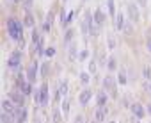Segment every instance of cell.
I'll return each mask as SVG.
<instances>
[{"instance_id":"obj_11","label":"cell","mask_w":151,"mask_h":123,"mask_svg":"<svg viewBox=\"0 0 151 123\" xmlns=\"http://www.w3.org/2000/svg\"><path fill=\"white\" fill-rule=\"evenodd\" d=\"M105 116H107V109L105 107H98V111H96V121L101 123L105 119Z\"/></svg>"},{"instance_id":"obj_12","label":"cell","mask_w":151,"mask_h":123,"mask_svg":"<svg viewBox=\"0 0 151 123\" xmlns=\"http://www.w3.org/2000/svg\"><path fill=\"white\" fill-rule=\"evenodd\" d=\"M0 121L2 123H14V116L11 112H4L2 116H0Z\"/></svg>"},{"instance_id":"obj_27","label":"cell","mask_w":151,"mask_h":123,"mask_svg":"<svg viewBox=\"0 0 151 123\" xmlns=\"http://www.w3.org/2000/svg\"><path fill=\"white\" fill-rule=\"evenodd\" d=\"M62 109H64V112H68V109H69V102H68V100H64V103H62Z\"/></svg>"},{"instance_id":"obj_6","label":"cell","mask_w":151,"mask_h":123,"mask_svg":"<svg viewBox=\"0 0 151 123\" xmlns=\"http://www.w3.org/2000/svg\"><path fill=\"white\" fill-rule=\"evenodd\" d=\"M20 61H22L20 52L13 54V55H11V59H9V66H11V68H18V66H20Z\"/></svg>"},{"instance_id":"obj_36","label":"cell","mask_w":151,"mask_h":123,"mask_svg":"<svg viewBox=\"0 0 151 123\" xmlns=\"http://www.w3.org/2000/svg\"><path fill=\"white\" fill-rule=\"evenodd\" d=\"M147 112H149V114H151V103H149V105H147Z\"/></svg>"},{"instance_id":"obj_15","label":"cell","mask_w":151,"mask_h":123,"mask_svg":"<svg viewBox=\"0 0 151 123\" xmlns=\"http://www.w3.org/2000/svg\"><path fill=\"white\" fill-rule=\"evenodd\" d=\"M105 103H107V95L103 91H100V95H98V105L100 107H105Z\"/></svg>"},{"instance_id":"obj_23","label":"cell","mask_w":151,"mask_h":123,"mask_svg":"<svg viewBox=\"0 0 151 123\" xmlns=\"http://www.w3.org/2000/svg\"><path fill=\"white\" fill-rule=\"evenodd\" d=\"M119 82H121V84H126V75H124L123 72L119 73Z\"/></svg>"},{"instance_id":"obj_2","label":"cell","mask_w":151,"mask_h":123,"mask_svg":"<svg viewBox=\"0 0 151 123\" xmlns=\"http://www.w3.org/2000/svg\"><path fill=\"white\" fill-rule=\"evenodd\" d=\"M103 88H105V91H110V93L116 96V84H114V79H112V77H105Z\"/></svg>"},{"instance_id":"obj_5","label":"cell","mask_w":151,"mask_h":123,"mask_svg":"<svg viewBox=\"0 0 151 123\" xmlns=\"http://www.w3.org/2000/svg\"><path fill=\"white\" fill-rule=\"evenodd\" d=\"M9 98H11V100H13V102H14L18 107H22V105H23V95H22L20 91H13Z\"/></svg>"},{"instance_id":"obj_21","label":"cell","mask_w":151,"mask_h":123,"mask_svg":"<svg viewBox=\"0 0 151 123\" xmlns=\"http://www.w3.org/2000/svg\"><path fill=\"white\" fill-rule=\"evenodd\" d=\"M80 80H82V82H89V73H86V72L80 73Z\"/></svg>"},{"instance_id":"obj_28","label":"cell","mask_w":151,"mask_h":123,"mask_svg":"<svg viewBox=\"0 0 151 123\" xmlns=\"http://www.w3.org/2000/svg\"><path fill=\"white\" fill-rule=\"evenodd\" d=\"M89 68H91V72H96V63H94V61L89 63Z\"/></svg>"},{"instance_id":"obj_1","label":"cell","mask_w":151,"mask_h":123,"mask_svg":"<svg viewBox=\"0 0 151 123\" xmlns=\"http://www.w3.org/2000/svg\"><path fill=\"white\" fill-rule=\"evenodd\" d=\"M7 29H9V34H11L13 39H22V25L14 18L7 20Z\"/></svg>"},{"instance_id":"obj_37","label":"cell","mask_w":151,"mask_h":123,"mask_svg":"<svg viewBox=\"0 0 151 123\" xmlns=\"http://www.w3.org/2000/svg\"><path fill=\"white\" fill-rule=\"evenodd\" d=\"M139 2H140V4H142V6H146V0H139Z\"/></svg>"},{"instance_id":"obj_3","label":"cell","mask_w":151,"mask_h":123,"mask_svg":"<svg viewBox=\"0 0 151 123\" xmlns=\"http://www.w3.org/2000/svg\"><path fill=\"white\" fill-rule=\"evenodd\" d=\"M39 102H41V105L48 103V86L46 84H43L41 89H39Z\"/></svg>"},{"instance_id":"obj_22","label":"cell","mask_w":151,"mask_h":123,"mask_svg":"<svg viewBox=\"0 0 151 123\" xmlns=\"http://www.w3.org/2000/svg\"><path fill=\"white\" fill-rule=\"evenodd\" d=\"M109 68H110V70H114V68H116V59H114V57H110V59H109Z\"/></svg>"},{"instance_id":"obj_8","label":"cell","mask_w":151,"mask_h":123,"mask_svg":"<svg viewBox=\"0 0 151 123\" xmlns=\"http://www.w3.org/2000/svg\"><path fill=\"white\" fill-rule=\"evenodd\" d=\"M132 111H133V114H135L137 118H142V116H144V112H146V111H144V107H142L140 103H133V105H132Z\"/></svg>"},{"instance_id":"obj_24","label":"cell","mask_w":151,"mask_h":123,"mask_svg":"<svg viewBox=\"0 0 151 123\" xmlns=\"http://www.w3.org/2000/svg\"><path fill=\"white\" fill-rule=\"evenodd\" d=\"M53 121H55V123H59V121H60V114H59V111H55V112H53Z\"/></svg>"},{"instance_id":"obj_35","label":"cell","mask_w":151,"mask_h":123,"mask_svg":"<svg viewBox=\"0 0 151 123\" xmlns=\"http://www.w3.org/2000/svg\"><path fill=\"white\" fill-rule=\"evenodd\" d=\"M147 50H149V54H151V41L147 43Z\"/></svg>"},{"instance_id":"obj_17","label":"cell","mask_w":151,"mask_h":123,"mask_svg":"<svg viewBox=\"0 0 151 123\" xmlns=\"http://www.w3.org/2000/svg\"><path fill=\"white\" fill-rule=\"evenodd\" d=\"M22 91H23V95H30V93H32V86H30V84H23Z\"/></svg>"},{"instance_id":"obj_16","label":"cell","mask_w":151,"mask_h":123,"mask_svg":"<svg viewBox=\"0 0 151 123\" xmlns=\"http://www.w3.org/2000/svg\"><path fill=\"white\" fill-rule=\"evenodd\" d=\"M23 23H25L27 27H34V18H32L30 14H27V16H25V22H23Z\"/></svg>"},{"instance_id":"obj_29","label":"cell","mask_w":151,"mask_h":123,"mask_svg":"<svg viewBox=\"0 0 151 123\" xmlns=\"http://www.w3.org/2000/svg\"><path fill=\"white\" fill-rule=\"evenodd\" d=\"M75 123H86L84 116H77V119H75Z\"/></svg>"},{"instance_id":"obj_33","label":"cell","mask_w":151,"mask_h":123,"mask_svg":"<svg viewBox=\"0 0 151 123\" xmlns=\"http://www.w3.org/2000/svg\"><path fill=\"white\" fill-rule=\"evenodd\" d=\"M87 55H89V52H87V50H86V52H82V54H80V59H86V57H87Z\"/></svg>"},{"instance_id":"obj_19","label":"cell","mask_w":151,"mask_h":123,"mask_svg":"<svg viewBox=\"0 0 151 123\" xmlns=\"http://www.w3.org/2000/svg\"><path fill=\"white\" fill-rule=\"evenodd\" d=\"M59 91H60V95H68V84H66V82H62Z\"/></svg>"},{"instance_id":"obj_34","label":"cell","mask_w":151,"mask_h":123,"mask_svg":"<svg viewBox=\"0 0 151 123\" xmlns=\"http://www.w3.org/2000/svg\"><path fill=\"white\" fill-rule=\"evenodd\" d=\"M30 4H32V0H27V2H25V7H30Z\"/></svg>"},{"instance_id":"obj_13","label":"cell","mask_w":151,"mask_h":123,"mask_svg":"<svg viewBox=\"0 0 151 123\" xmlns=\"http://www.w3.org/2000/svg\"><path fill=\"white\" fill-rule=\"evenodd\" d=\"M103 22H105V14H103V13L98 9V11L94 13V23H96V25H101Z\"/></svg>"},{"instance_id":"obj_30","label":"cell","mask_w":151,"mask_h":123,"mask_svg":"<svg viewBox=\"0 0 151 123\" xmlns=\"http://www.w3.org/2000/svg\"><path fill=\"white\" fill-rule=\"evenodd\" d=\"M109 46H110V48H114V46H116V41L112 39V36L109 38Z\"/></svg>"},{"instance_id":"obj_26","label":"cell","mask_w":151,"mask_h":123,"mask_svg":"<svg viewBox=\"0 0 151 123\" xmlns=\"http://www.w3.org/2000/svg\"><path fill=\"white\" fill-rule=\"evenodd\" d=\"M109 11L114 14V0H109Z\"/></svg>"},{"instance_id":"obj_7","label":"cell","mask_w":151,"mask_h":123,"mask_svg":"<svg viewBox=\"0 0 151 123\" xmlns=\"http://www.w3.org/2000/svg\"><path fill=\"white\" fill-rule=\"evenodd\" d=\"M13 103H14L13 100H4V102H2V107H4V112H11V114H13V112L16 111Z\"/></svg>"},{"instance_id":"obj_38","label":"cell","mask_w":151,"mask_h":123,"mask_svg":"<svg viewBox=\"0 0 151 123\" xmlns=\"http://www.w3.org/2000/svg\"><path fill=\"white\" fill-rule=\"evenodd\" d=\"M7 2H18V0H7Z\"/></svg>"},{"instance_id":"obj_20","label":"cell","mask_w":151,"mask_h":123,"mask_svg":"<svg viewBox=\"0 0 151 123\" xmlns=\"http://www.w3.org/2000/svg\"><path fill=\"white\" fill-rule=\"evenodd\" d=\"M43 52H46V50H43V39H39V43H37V54L43 55Z\"/></svg>"},{"instance_id":"obj_9","label":"cell","mask_w":151,"mask_h":123,"mask_svg":"<svg viewBox=\"0 0 151 123\" xmlns=\"http://www.w3.org/2000/svg\"><path fill=\"white\" fill-rule=\"evenodd\" d=\"M36 72H37V64H32V66L29 68V72H27L29 82H34V80H36Z\"/></svg>"},{"instance_id":"obj_39","label":"cell","mask_w":151,"mask_h":123,"mask_svg":"<svg viewBox=\"0 0 151 123\" xmlns=\"http://www.w3.org/2000/svg\"><path fill=\"white\" fill-rule=\"evenodd\" d=\"M149 91H151V82H149Z\"/></svg>"},{"instance_id":"obj_14","label":"cell","mask_w":151,"mask_h":123,"mask_svg":"<svg viewBox=\"0 0 151 123\" xmlns=\"http://www.w3.org/2000/svg\"><path fill=\"white\" fill-rule=\"evenodd\" d=\"M123 25H124V16L119 13V14H117V18H116V29H119V30H121V29H123Z\"/></svg>"},{"instance_id":"obj_32","label":"cell","mask_w":151,"mask_h":123,"mask_svg":"<svg viewBox=\"0 0 151 123\" xmlns=\"http://www.w3.org/2000/svg\"><path fill=\"white\" fill-rule=\"evenodd\" d=\"M71 36H73V32H71V30H68V32H66V41H69V39H71Z\"/></svg>"},{"instance_id":"obj_18","label":"cell","mask_w":151,"mask_h":123,"mask_svg":"<svg viewBox=\"0 0 151 123\" xmlns=\"http://www.w3.org/2000/svg\"><path fill=\"white\" fill-rule=\"evenodd\" d=\"M73 16H75V13H73V11H71V13H69V14H68V16H66V20H64V22H62V25H64V27H66V25H68V23H69V22H71V20H73Z\"/></svg>"},{"instance_id":"obj_40","label":"cell","mask_w":151,"mask_h":123,"mask_svg":"<svg viewBox=\"0 0 151 123\" xmlns=\"http://www.w3.org/2000/svg\"><path fill=\"white\" fill-rule=\"evenodd\" d=\"M110 123H116V121H110Z\"/></svg>"},{"instance_id":"obj_10","label":"cell","mask_w":151,"mask_h":123,"mask_svg":"<svg viewBox=\"0 0 151 123\" xmlns=\"http://www.w3.org/2000/svg\"><path fill=\"white\" fill-rule=\"evenodd\" d=\"M89 100H91V91H89V89L82 91V93H80V103H82V105H87Z\"/></svg>"},{"instance_id":"obj_25","label":"cell","mask_w":151,"mask_h":123,"mask_svg":"<svg viewBox=\"0 0 151 123\" xmlns=\"http://www.w3.org/2000/svg\"><path fill=\"white\" fill-rule=\"evenodd\" d=\"M144 77L146 79H151V68H144Z\"/></svg>"},{"instance_id":"obj_4","label":"cell","mask_w":151,"mask_h":123,"mask_svg":"<svg viewBox=\"0 0 151 123\" xmlns=\"http://www.w3.org/2000/svg\"><path fill=\"white\" fill-rule=\"evenodd\" d=\"M128 14L132 22H139V9L135 4H128Z\"/></svg>"},{"instance_id":"obj_31","label":"cell","mask_w":151,"mask_h":123,"mask_svg":"<svg viewBox=\"0 0 151 123\" xmlns=\"http://www.w3.org/2000/svg\"><path fill=\"white\" fill-rule=\"evenodd\" d=\"M45 54H46V55H48V57H52V55H53V54H55V50H53V48H48V50H46V52H45Z\"/></svg>"}]
</instances>
